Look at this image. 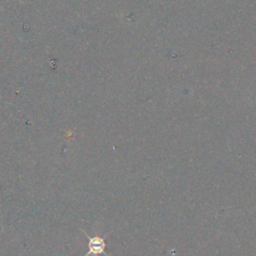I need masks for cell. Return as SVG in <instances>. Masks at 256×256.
I'll return each mask as SVG.
<instances>
[{"label":"cell","mask_w":256,"mask_h":256,"mask_svg":"<svg viewBox=\"0 0 256 256\" xmlns=\"http://www.w3.org/2000/svg\"><path fill=\"white\" fill-rule=\"evenodd\" d=\"M84 232V234L87 236L88 240H89V244H88V252L84 255V256H96L99 254H104L106 256H109L106 252H105V247H106V243H105V238L100 237L98 235L95 236H89L87 234L86 231L82 230Z\"/></svg>","instance_id":"obj_1"}]
</instances>
